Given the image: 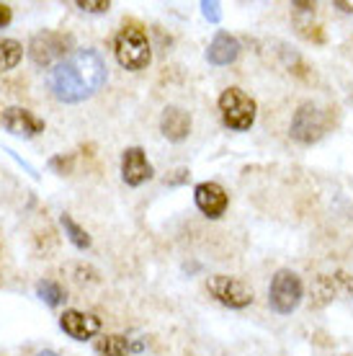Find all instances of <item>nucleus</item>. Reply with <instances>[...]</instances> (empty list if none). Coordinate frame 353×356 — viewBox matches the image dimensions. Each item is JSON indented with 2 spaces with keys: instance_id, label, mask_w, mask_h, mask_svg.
Returning <instances> with one entry per match:
<instances>
[{
  "instance_id": "f257e3e1",
  "label": "nucleus",
  "mask_w": 353,
  "mask_h": 356,
  "mask_svg": "<svg viewBox=\"0 0 353 356\" xmlns=\"http://www.w3.org/2000/svg\"><path fill=\"white\" fill-rule=\"evenodd\" d=\"M104 83H106V63L96 49L72 52L47 75L52 96L62 104H80L104 88Z\"/></svg>"
},
{
  "instance_id": "f03ea898",
  "label": "nucleus",
  "mask_w": 353,
  "mask_h": 356,
  "mask_svg": "<svg viewBox=\"0 0 353 356\" xmlns=\"http://www.w3.org/2000/svg\"><path fill=\"white\" fill-rule=\"evenodd\" d=\"M114 54L116 63L122 65L124 70H145L152 60V49L147 42V34L142 29L124 26L114 39Z\"/></svg>"
},
{
  "instance_id": "7ed1b4c3",
  "label": "nucleus",
  "mask_w": 353,
  "mask_h": 356,
  "mask_svg": "<svg viewBox=\"0 0 353 356\" xmlns=\"http://www.w3.org/2000/svg\"><path fill=\"white\" fill-rule=\"evenodd\" d=\"M302 297H304V284H302L299 274L292 268H279L271 279V286H268L271 310L279 312V315H292L299 307Z\"/></svg>"
},
{
  "instance_id": "20e7f679",
  "label": "nucleus",
  "mask_w": 353,
  "mask_h": 356,
  "mask_svg": "<svg viewBox=\"0 0 353 356\" xmlns=\"http://www.w3.org/2000/svg\"><path fill=\"white\" fill-rule=\"evenodd\" d=\"M220 114L224 127H230L235 132H247L256 124V101L247 96L243 88H227L220 96Z\"/></svg>"
},
{
  "instance_id": "39448f33",
  "label": "nucleus",
  "mask_w": 353,
  "mask_h": 356,
  "mask_svg": "<svg viewBox=\"0 0 353 356\" xmlns=\"http://www.w3.org/2000/svg\"><path fill=\"white\" fill-rule=\"evenodd\" d=\"M327 127H330L327 108H320L318 104L304 101V104H299L297 111H294L289 134H292V140H297L299 145H315L318 140H322V134L327 132Z\"/></svg>"
},
{
  "instance_id": "423d86ee",
  "label": "nucleus",
  "mask_w": 353,
  "mask_h": 356,
  "mask_svg": "<svg viewBox=\"0 0 353 356\" xmlns=\"http://www.w3.org/2000/svg\"><path fill=\"white\" fill-rule=\"evenodd\" d=\"M70 36L60 34V31H39L28 42V57L39 67H49V65L54 67V65H60L62 60L70 57Z\"/></svg>"
},
{
  "instance_id": "0eeeda50",
  "label": "nucleus",
  "mask_w": 353,
  "mask_h": 356,
  "mask_svg": "<svg viewBox=\"0 0 353 356\" xmlns=\"http://www.w3.org/2000/svg\"><path fill=\"white\" fill-rule=\"evenodd\" d=\"M206 289L217 302H222L224 307H232V310H243L247 305H253V289L245 282H240L238 276L214 274L209 276Z\"/></svg>"
},
{
  "instance_id": "6e6552de",
  "label": "nucleus",
  "mask_w": 353,
  "mask_h": 356,
  "mask_svg": "<svg viewBox=\"0 0 353 356\" xmlns=\"http://www.w3.org/2000/svg\"><path fill=\"white\" fill-rule=\"evenodd\" d=\"M194 202L199 207V212L209 220H220L222 214L227 212V204H230V196L227 191L214 184V181H204L194 188Z\"/></svg>"
},
{
  "instance_id": "1a4fd4ad",
  "label": "nucleus",
  "mask_w": 353,
  "mask_h": 356,
  "mask_svg": "<svg viewBox=\"0 0 353 356\" xmlns=\"http://www.w3.org/2000/svg\"><path fill=\"white\" fill-rule=\"evenodd\" d=\"M152 163L142 147H126L122 155V178L126 186H142L145 181L152 178Z\"/></svg>"
},
{
  "instance_id": "9d476101",
  "label": "nucleus",
  "mask_w": 353,
  "mask_h": 356,
  "mask_svg": "<svg viewBox=\"0 0 353 356\" xmlns=\"http://www.w3.org/2000/svg\"><path fill=\"white\" fill-rule=\"evenodd\" d=\"M62 330L72 336L75 341H88L93 336L101 333V318L90 315V312H80V310H65L60 318Z\"/></svg>"
},
{
  "instance_id": "9b49d317",
  "label": "nucleus",
  "mask_w": 353,
  "mask_h": 356,
  "mask_svg": "<svg viewBox=\"0 0 353 356\" xmlns=\"http://www.w3.org/2000/svg\"><path fill=\"white\" fill-rule=\"evenodd\" d=\"M3 127L16 137H34V134L44 132V122L21 106H10L3 111Z\"/></svg>"
},
{
  "instance_id": "f8f14e48",
  "label": "nucleus",
  "mask_w": 353,
  "mask_h": 356,
  "mask_svg": "<svg viewBox=\"0 0 353 356\" xmlns=\"http://www.w3.org/2000/svg\"><path fill=\"white\" fill-rule=\"evenodd\" d=\"M191 114L181 106H168L160 116V132L168 137L170 143H183L191 134Z\"/></svg>"
},
{
  "instance_id": "ddd939ff",
  "label": "nucleus",
  "mask_w": 353,
  "mask_h": 356,
  "mask_svg": "<svg viewBox=\"0 0 353 356\" xmlns=\"http://www.w3.org/2000/svg\"><path fill=\"white\" fill-rule=\"evenodd\" d=\"M240 54V42L227 31H217V36L212 39V44L206 49V60L209 65H217V67H224L238 60Z\"/></svg>"
},
{
  "instance_id": "4468645a",
  "label": "nucleus",
  "mask_w": 353,
  "mask_h": 356,
  "mask_svg": "<svg viewBox=\"0 0 353 356\" xmlns=\"http://www.w3.org/2000/svg\"><path fill=\"white\" fill-rule=\"evenodd\" d=\"M93 351H96V356H126L132 351V343H129L126 336L111 333V336H101L93 343Z\"/></svg>"
},
{
  "instance_id": "2eb2a0df",
  "label": "nucleus",
  "mask_w": 353,
  "mask_h": 356,
  "mask_svg": "<svg viewBox=\"0 0 353 356\" xmlns=\"http://www.w3.org/2000/svg\"><path fill=\"white\" fill-rule=\"evenodd\" d=\"M24 57V47L16 39H6L0 36V72H8L13 70Z\"/></svg>"
},
{
  "instance_id": "dca6fc26",
  "label": "nucleus",
  "mask_w": 353,
  "mask_h": 356,
  "mask_svg": "<svg viewBox=\"0 0 353 356\" xmlns=\"http://www.w3.org/2000/svg\"><path fill=\"white\" fill-rule=\"evenodd\" d=\"M36 294L44 300L49 307H60L65 300H67V294H65V289H62L57 282H52V279H44V282H39L36 284Z\"/></svg>"
},
{
  "instance_id": "f3484780",
  "label": "nucleus",
  "mask_w": 353,
  "mask_h": 356,
  "mask_svg": "<svg viewBox=\"0 0 353 356\" xmlns=\"http://www.w3.org/2000/svg\"><path fill=\"white\" fill-rule=\"evenodd\" d=\"M62 227H65V232H67V238L72 241V245H75V248H80V250L90 248V235L83 230L75 220H72L70 214H62Z\"/></svg>"
},
{
  "instance_id": "a211bd4d",
  "label": "nucleus",
  "mask_w": 353,
  "mask_h": 356,
  "mask_svg": "<svg viewBox=\"0 0 353 356\" xmlns=\"http://www.w3.org/2000/svg\"><path fill=\"white\" fill-rule=\"evenodd\" d=\"M80 10H85V13H106L111 8V3L108 0H78L75 3Z\"/></svg>"
},
{
  "instance_id": "6ab92c4d",
  "label": "nucleus",
  "mask_w": 353,
  "mask_h": 356,
  "mask_svg": "<svg viewBox=\"0 0 353 356\" xmlns=\"http://www.w3.org/2000/svg\"><path fill=\"white\" fill-rule=\"evenodd\" d=\"M202 13H204V18H209L212 24H220V18H222L220 3H202Z\"/></svg>"
},
{
  "instance_id": "aec40b11",
  "label": "nucleus",
  "mask_w": 353,
  "mask_h": 356,
  "mask_svg": "<svg viewBox=\"0 0 353 356\" xmlns=\"http://www.w3.org/2000/svg\"><path fill=\"white\" fill-rule=\"evenodd\" d=\"M10 18H13V10H10V6H6V3H0V29L8 26Z\"/></svg>"
},
{
  "instance_id": "412c9836",
  "label": "nucleus",
  "mask_w": 353,
  "mask_h": 356,
  "mask_svg": "<svg viewBox=\"0 0 353 356\" xmlns=\"http://www.w3.org/2000/svg\"><path fill=\"white\" fill-rule=\"evenodd\" d=\"M336 8H340L343 13H353V3H348V0H336Z\"/></svg>"
},
{
  "instance_id": "4be33fe9",
  "label": "nucleus",
  "mask_w": 353,
  "mask_h": 356,
  "mask_svg": "<svg viewBox=\"0 0 353 356\" xmlns=\"http://www.w3.org/2000/svg\"><path fill=\"white\" fill-rule=\"evenodd\" d=\"M36 356H60V354H57V351H39Z\"/></svg>"
}]
</instances>
